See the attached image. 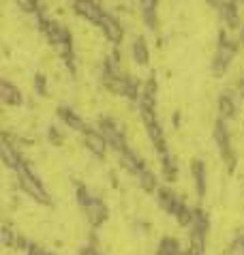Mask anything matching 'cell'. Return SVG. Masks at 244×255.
<instances>
[{
    "mask_svg": "<svg viewBox=\"0 0 244 255\" xmlns=\"http://www.w3.org/2000/svg\"><path fill=\"white\" fill-rule=\"evenodd\" d=\"M39 24V30L45 34L47 43L52 45L56 52H58V56L64 60V65H67V69L71 71V75L77 73V67H75V45H73V34H71V30L64 24L56 22V19H49L45 13H41V15L34 17Z\"/></svg>",
    "mask_w": 244,
    "mask_h": 255,
    "instance_id": "1",
    "label": "cell"
},
{
    "mask_svg": "<svg viewBox=\"0 0 244 255\" xmlns=\"http://www.w3.org/2000/svg\"><path fill=\"white\" fill-rule=\"evenodd\" d=\"M15 176H17V185L21 187V191H24L28 197H32L41 206H49V204H52V197H49L47 189L43 187V180L39 178V174L34 172L30 161H24V165L17 169Z\"/></svg>",
    "mask_w": 244,
    "mask_h": 255,
    "instance_id": "2",
    "label": "cell"
},
{
    "mask_svg": "<svg viewBox=\"0 0 244 255\" xmlns=\"http://www.w3.org/2000/svg\"><path fill=\"white\" fill-rule=\"evenodd\" d=\"M240 49V41L238 39H232L225 30L219 32V43L217 49H214V58H212V75L214 77H223L232 62L236 60V54Z\"/></svg>",
    "mask_w": 244,
    "mask_h": 255,
    "instance_id": "3",
    "label": "cell"
},
{
    "mask_svg": "<svg viewBox=\"0 0 244 255\" xmlns=\"http://www.w3.org/2000/svg\"><path fill=\"white\" fill-rule=\"evenodd\" d=\"M212 137H214V144H217V148H219V154H221V159H223V163H225L227 172L234 174L236 167H238V154H236L234 146H232V133H229L227 123L223 118L217 120Z\"/></svg>",
    "mask_w": 244,
    "mask_h": 255,
    "instance_id": "4",
    "label": "cell"
},
{
    "mask_svg": "<svg viewBox=\"0 0 244 255\" xmlns=\"http://www.w3.org/2000/svg\"><path fill=\"white\" fill-rule=\"evenodd\" d=\"M97 129L103 133L105 139H107V144H110V148L116 154H122L126 150V148H131L128 146V139H126V133L124 129H122V125L118 123L116 118H112V116H101L99 118V123H97Z\"/></svg>",
    "mask_w": 244,
    "mask_h": 255,
    "instance_id": "5",
    "label": "cell"
},
{
    "mask_svg": "<svg viewBox=\"0 0 244 255\" xmlns=\"http://www.w3.org/2000/svg\"><path fill=\"white\" fill-rule=\"evenodd\" d=\"M82 210L86 212V221H88V225L92 230L101 228L107 219H110V208H107V204L95 193H92V197L86 202V206Z\"/></svg>",
    "mask_w": 244,
    "mask_h": 255,
    "instance_id": "6",
    "label": "cell"
},
{
    "mask_svg": "<svg viewBox=\"0 0 244 255\" xmlns=\"http://www.w3.org/2000/svg\"><path fill=\"white\" fill-rule=\"evenodd\" d=\"M0 159H2L4 167L11 169V172H17L26 161L24 157H21L17 144L11 139L9 133H2V139H0Z\"/></svg>",
    "mask_w": 244,
    "mask_h": 255,
    "instance_id": "7",
    "label": "cell"
},
{
    "mask_svg": "<svg viewBox=\"0 0 244 255\" xmlns=\"http://www.w3.org/2000/svg\"><path fill=\"white\" fill-rule=\"evenodd\" d=\"M82 144L95 159H105L107 157V148H110V144H107L105 135L99 129L88 127V131L82 133Z\"/></svg>",
    "mask_w": 244,
    "mask_h": 255,
    "instance_id": "8",
    "label": "cell"
},
{
    "mask_svg": "<svg viewBox=\"0 0 244 255\" xmlns=\"http://www.w3.org/2000/svg\"><path fill=\"white\" fill-rule=\"evenodd\" d=\"M156 204H159L161 210H165L174 219L178 217V212L186 206V202L176 193V191H171L169 187H159V191H156Z\"/></svg>",
    "mask_w": 244,
    "mask_h": 255,
    "instance_id": "9",
    "label": "cell"
},
{
    "mask_svg": "<svg viewBox=\"0 0 244 255\" xmlns=\"http://www.w3.org/2000/svg\"><path fill=\"white\" fill-rule=\"evenodd\" d=\"M73 11H75V15H80L82 19L95 26L101 24V19L105 15V9L97 0H73Z\"/></svg>",
    "mask_w": 244,
    "mask_h": 255,
    "instance_id": "10",
    "label": "cell"
},
{
    "mask_svg": "<svg viewBox=\"0 0 244 255\" xmlns=\"http://www.w3.org/2000/svg\"><path fill=\"white\" fill-rule=\"evenodd\" d=\"M99 28H101L103 37L110 41L114 47H120L122 39H124V28H122V24L112 15V13L105 11V15H103V19H101V24H99Z\"/></svg>",
    "mask_w": 244,
    "mask_h": 255,
    "instance_id": "11",
    "label": "cell"
},
{
    "mask_svg": "<svg viewBox=\"0 0 244 255\" xmlns=\"http://www.w3.org/2000/svg\"><path fill=\"white\" fill-rule=\"evenodd\" d=\"M56 116H58V120H60L64 127H67V129L80 133V135L88 131V125H86V120L80 114H77L73 108H69V105H58V108H56Z\"/></svg>",
    "mask_w": 244,
    "mask_h": 255,
    "instance_id": "12",
    "label": "cell"
},
{
    "mask_svg": "<svg viewBox=\"0 0 244 255\" xmlns=\"http://www.w3.org/2000/svg\"><path fill=\"white\" fill-rule=\"evenodd\" d=\"M191 178H193V187H195V193L199 200L206 197V191H208V169H206V163L202 159H193L191 163Z\"/></svg>",
    "mask_w": 244,
    "mask_h": 255,
    "instance_id": "13",
    "label": "cell"
},
{
    "mask_svg": "<svg viewBox=\"0 0 244 255\" xmlns=\"http://www.w3.org/2000/svg\"><path fill=\"white\" fill-rule=\"evenodd\" d=\"M0 103L4 108H19L24 105V95L15 84H11L9 80H0Z\"/></svg>",
    "mask_w": 244,
    "mask_h": 255,
    "instance_id": "14",
    "label": "cell"
},
{
    "mask_svg": "<svg viewBox=\"0 0 244 255\" xmlns=\"http://www.w3.org/2000/svg\"><path fill=\"white\" fill-rule=\"evenodd\" d=\"M118 161H120V167L126 169V172L131 176H135V178H137L141 172H146V169H148L146 163H143V159L133 150V148H126L122 154H118Z\"/></svg>",
    "mask_w": 244,
    "mask_h": 255,
    "instance_id": "15",
    "label": "cell"
},
{
    "mask_svg": "<svg viewBox=\"0 0 244 255\" xmlns=\"http://www.w3.org/2000/svg\"><path fill=\"white\" fill-rule=\"evenodd\" d=\"M219 15L223 19V24L227 28H240V6H238V0H223L219 6Z\"/></svg>",
    "mask_w": 244,
    "mask_h": 255,
    "instance_id": "16",
    "label": "cell"
},
{
    "mask_svg": "<svg viewBox=\"0 0 244 255\" xmlns=\"http://www.w3.org/2000/svg\"><path fill=\"white\" fill-rule=\"evenodd\" d=\"M159 0H139V13H141V19L146 24L148 30H156L159 28Z\"/></svg>",
    "mask_w": 244,
    "mask_h": 255,
    "instance_id": "17",
    "label": "cell"
},
{
    "mask_svg": "<svg viewBox=\"0 0 244 255\" xmlns=\"http://www.w3.org/2000/svg\"><path fill=\"white\" fill-rule=\"evenodd\" d=\"M131 58L137 67H148L150 65V47H148V41L146 37H135L133 43H131Z\"/></svg>",
    "mask_w": 244,
    "mask_h": 255,
    "instance_id": "18",
    "label": "cell"
},
{
    "mask_svg": "<svg viewBox=\"0 0 244 255\" xmlns=\"http://www.w3.org/2000/svg\"><path fill=\"white\" fill-rule=\"evenodd\" d=\"M217 110H219V118H223L225 123L234 120L238 116V105H236V99L232 93H221L219 101H217Z\"/></svg>",
    "mask_w": 244,
    "mask_h": 255,
    "instance_id": "19",
    "label": "cell"
},
{
    "mask_svg": "<svg viewBox=\"0 0 244 255\" xmlns=\"http://www.w3.org/2000/svg\"><path fill=\"white\" fill-rule=\"evenodd\" d=\"M159 157V163H161V174H163V178L169 182H176L178 180V165H176V161L174 157H171V150L167 152H163V154H156Z\"/></svg>",
    "mask_w": 244,
    "mask_h": 255,
    "instance_id": "20",
    "label": "cell"
},
{
    "mask_svg": "<svg viewBox=\"0 0 244 255\" xmlns=\"http://www.w3.org/2000/svg\"><path fill=\"white\" fill-rule=\"evenodd\" d=\"M180 243L178 238L174 236H163L159 240V247H156V253L154 255H180Z\"/></svg>",
    "mask_w": 244,
    "mask_h": 255,
    "instance_id": "21",
    "label": "cell"
},
{
    "mask_svg": "<svg viewBox=\"0 0 244 255\" xmlns=\"http://www.w3.org/2000/svg\"><path fill=\"white\" fill-rule=\"evenodd\" d=\"M137 185L143 193H156V191H159V178L154 176V172L146 169V172H141L137 176Z\"/></svg>",
    "mask_w": 244,
    "mask_h": 255,
    "instance_id": "22",
    "label": "cell"
},
{
    "mask_svg": "<svg viewBox=\"0 0 244 255\" xmlns=\"http://www.w3.org/2000/svg\"><path fill=\"white\" fill-rule=\"evenodd\" d=\"M15 238H17V232H13L9 225H2V230H0V243H2L4 249H13L15 247Z\"/></svg>",
    "mask_w": 244,
    "mask_h": 255,
    "instance_id": "23",
    "label": "cell"
},
{
    "mask_svg": "<svg viewBox=\"0 0 244 255\" xmlns=\"http://www.w3.org/2000/svg\"><path fill=\"white\" fill-rule=\"evenodd\" d=\"M227 255H244V234H238L227 247Z\"/></svg>",
    "mask_w": 244,
    "mask_h": 255,
    "instance_id": "24",
    "label": "cell"
},
{
    "mask_svg": "<svg viewBox=\"0 0 244 255\" xmlns=\"http://www.w3.org/2000/svg\"><path fill=\"white\" fill-rule=\"evenodd\" d=\"M32 86H34V93H37L39 97H47V77L43 75V73H37V75H34Z\"/></svg>",
    "mask_w": 244,
    "mask_h": 255,
    "instance_id": "25",
    "label": "cell"
},
{
    "mask_svg": "<svg viewBox=\"0 0 244 255\" xmlns=\"http://www.w3.org/2000/svg\"><path fill=\"white\" fill-rule=\"evenodd\" d=\"M47 139H49V144L52 146H62V141H64V135L60 133L58 127H47Z\"/></svg>",
    "mask_w": 244,
    "mask_h": 255,
    "instance_id": "26",
    "label": "cell"
},
{
    "mask_svg": "<svg viewBox=\"0 0 244 255\" xmlns=\"http://www.w3.org/2000/svg\"><path fill=\"white\" fill-rule=\"evenodd\" d=\"M26 255H54V253L45 251L41 245H34V243H30V245H28V249H26Z\"/></svg>",
    "mask_w": 244,
    "mask_h": 255,
    "instance_id": "27",
    "label": "cell"
},
{
    "mask_svg": "<svg viewBox=\"0 0 244 255\" xmlns=\"http://www.w3.org/2000/svg\"><path fill=\"white\" fill-rule=\"evenodd\" d=\"M77 255H103L101 251H99L97 249V247L95 245H84L82 247V249L80 251H77Z\"/></svg>",
    "mask_w": 244,
    "mask_h": 255,
    "instance_id": "28",
    "label": "cell"
},
{
    "mask_svg": "<svg viewBox=\"0 0 244 255\" xmlns=\"http://www.w3.org/2000/svg\"><path fill=\"white\" fill-rule=\"evenodd\" d=\"M236 90H238V95H240V99L244 101V80H238L236 82Z\"/></svg>",
    "mask_w": 244,
    "mask_h": 255,
    "instance_id": "29",
    "label": "cell"
},
{
    "mask_svg": "<svg viewBox=\"0 0 244 255\" xmlns=\"http://www.w3.org/2000/svg\"><path fill=\"white\" fill-rule=\"evenodd\" d=\"M221 2H223V0H206V4H208V6H212V9H219Z\"/></svg>",
    "mask_w": 244,
    "mask_h": 255,
    "instance_id": "30",
    "label": "cell"
},
{
    "mask_svg": "<svg viewBox=\"0 0 244 255\" xmlns=\"http://www.w3.org/2000/svg\"><path fill=\"white\" fill-rule=\"evenodd\" d=\"M238 41H240V45L244 47V26L240 28V37H238Z\"/></svg>",
    "mask_w": 244,
    "mask_h": 255,
    "instance_id": "31",
    "label": "cell"
},
{
    "mask_svg": "<svg viewBox=\"0 0 244 255\" xmlns=\"http://www.w3.org/2000/svg\"><path fill=\"white\" fill-rule=\"evenodd\" d=\"M180 255H193V253H191L189 249H184V251H180Z\"/></svg>",
    "mask_w": 244,
    "mask_h": 255,
    "instance_id": "32",
    "label": "cell"
}]
</instances>
